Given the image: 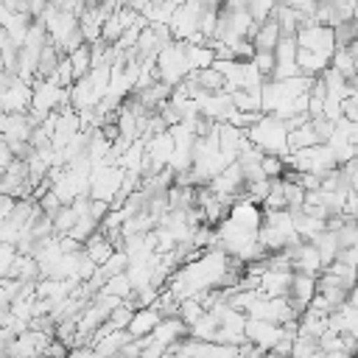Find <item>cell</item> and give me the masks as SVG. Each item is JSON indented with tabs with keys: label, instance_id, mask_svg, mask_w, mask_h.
<instances>
[{
	"label": "cell",
	"instance_id": "4316f807",
	"mask_svg": "<svg viewBox=\"0 0 358 358\" xmlns=\"http://www.w3.org/2000/svg\"><path fill=\"white\" fill-rule=\"evenodd\" d=\"M347 302H350V305H355V308H358V282H355V285H352V288H350V294H347Z\"/></svg>",
	"mask_w": 358,
	"mask_h": 358
},
{
	"label": "cell",
	"instance_id": "ac0fdd59",
	"mask_svg": "<svg viewBox=\"0 0 358 358\" xmlns=\"http://www.w3.org/2000/svg\"><path fill=\"white\" fill-rule=\"evenodd\" d=\"M101 274L109 280V277H115V274H123L126 268H129V255H126V249H115L112 255H109V260H103L101 266Z\"/></svg>",
	"mask_w": 358,
	"mask_h": 358
},
{
	"label": "cell",
	"instance_id": "5b68a950",
	"mask_svg": "<svg viewBox=\"0 0 358 358\" xmlns=\"http://www.w3.org/2000/svg\"><path fill=\"white\" fill-rule=\"evenodd\" d=\"M280 336H282V324L268 322V319H252V316H246V341L257 344L260 350L271 352V347L280 341Z\"/></svg>",
	"mask_w": 358,
	"mask_h": 358
},
{
	"label": "cell",
	"instance_id": "e0dca14e",
	"mask_svg": "<svg viewBox=\"0 0 358 358\" xmlns=\"http://www.w3.org/2000/svg\"><path fill=\"white\" fill-rule=\"evenodd\" d=\"M330 67H336V70H338L344 78H350V81L358 78V67H355V59H352L350 48H336L333 56H330Z\"/></svg>",
	"mask_w": 358,
	"mask_h": 358
},
{
	"label": "cell",
	"instance_id": "52a82bcc",
	"mask_svg": "<svg viewBox=\"0 0 358 358\" xmlns=\"http://www.w3.org/2000/svg\"><path fill=\"white\" fill-rule=\"evenodd\" d=\"M291 280H294V268H268L260 277V294L263 296H288L291 291Z\"/></svg>",
	"mask_w": 358,
	"mask_h": 358
},
{
	"label": "cell",
	"instance_id": "d6986e66",
	"mask_svg": "<svg viewBox=\"0 0 358 358\" xmlns=\"http://www.w3.org/2000/svg\"><path fill=\"white\" fill-rule=\"evenodd\" d=\"M204 313H207V308H204L196 296H187V299H182V302H179V319H182L187 327H193Z\"/></svg>",
	"mask_w": 358,
	"mask_h": 358
},
{
	"label": "cell",
	"instance_id": "9c48e42d",
	"mask_svg": "<svg viewBox=\"0 0 358 358\" xmlns=\"http://www.w3.org/2000/svg\"><path fill=\"white\" fill-rule=\"evenodd\" d=\"M282 39V31H280V22L274 17H268L266 22H260L252 34V45H255V53H274L277 42Z\"/></svg>",
	"mask_w": 358,
	"mask_h": 358
},
{
	"label": "cell",
	"instance_id": "603a6c76",
	"mask_svg": "<svg viewBox=\"0 0 358 358\" xmlns=\"http://www.w3.org/2000/svg\"><path fill=\"white\" fill-rule=\"evenodd\" d=\"M134 310H137V308H131V305L123 299V302L109 313V319H106V322H109V327H112V330H126V327H129V322H131V316H134Z\"/></svg>",
	"mask_w": 358,
	"mask_h": 358
},
{
	"label": "cell",
	"instance_id": "d4e9b609",
	"mask_svg": "<svg viewBox=\"0 0 358 358\" xmlns=\"http://www.w3.org/2000/svg\"><path fill=\"white\" fill-rule=\"evenodd\" d=\"M336 260H341V263H347V266L358 268V246H344V249L338 252V257H336Z\"/></svg>",
	"mask_w": 358,
	"mask_h": 358
},
{
	"label": "cell",
	"instance_id": "83f0119b",
	"mask_svg": "<svg viewBox=\"0 0 358 358\" xmlns=\"http://www.w3.org/2000/svg\"><path fill=\"white\" fill-rule=\"evenodd\" d=\"M162 358H190V355H185V352H171V350H168Z\"/></svg>",
	"mask_w": 358,
	"mask_h": 358
},
{
	"label": "cell",
	"instance_id": "8fae6325",
	"mask_svg": "<svg viewBox=\"0 0 358 358\" xmlns=\"http://www.w3.org/2000/svg\"><path fill=\"white\" fill-rule=\"evenodd\" d=\"M296 67H299L302 76L319 78V76L330 67V53H319V50H305V48H299V53H296Z\"/></svg>",
	"mask_w": 358,
	"mask_h": 358
},
{
	"label": "cell",
	"instance_id": "ffe728a7",
	"mask_svg": "<svg viewBox=\"0 0 358 358\" xmlns=\"http://www.w3.org/2000/svg\"><path fill=\"white\" fill-rule=\"evenodd\" d=\"M76 221H78V213L73 210V204H62L59 213L53 215V229H56V235H59V238L67 235V232L76 227Z\"/></svg>",
	"mask_w": 358,
	"mask_h": 358
},
{
	"label": "cell",
	"instance_id": "6da1fadb",
	"mask_svg": "<svg viewBox=\"0 0 358 358\" xmlns=\"http://www.w3.org/2000/svg\"><path fill=\"white\" fill-rule=\"evenodd\" d=\"M246 137L252 145H257L263 154H277V157H288L291 145H288V126L282 117L277 115H263L255 126L246 129Z\"/></svg>",
	"mask_w": 358,
	"mask_h": 358
},
{
	"label": "cell",
	"instance_id": "44dd1931",
	"mask_svg": "<svg viewBox=\"0 0 358 358\" xmlns=\"http://www.w3.org/2000/svg\"><path fill=\"white\" fill-rule=\"evenodd\" d=\"M101 291H106V294H115V296H120V299H129V296H131V291H134V285H131L129 274L123 271V274H115V277H109V280L103 282V288H101Z\"/></svg>",
	"mask_w": 358,
	"mask_h": 358
},
{
	"label": "cell",
	"instance_id": "3957f363",
	"mask_svg": "<svg viewBox=\"0 0 358 358\" xmlns=\"http://www.w3.org/2000/svg\"><path fill=\"white\" fill-rule=\"evenodd\" d=\"M296 42H299V48H305V50H319V53H330V56H333V50H336L333 28H330V25H322L316 17H308L305 25H299Z\"/></svg>",
	"mask_w": 358,
	"mask_h": 358
},
{
	"label": "cell",
	"instance_id": "277c9868",
	"mask_svg": "<svg viewBox=\"0 0 358 358\" xmlns=\"http://www.w3.org/2000/svg\"><path fill=\"white\" fill-rule=\"evenodd\" d=\"M288 257H291V268L294 271H302V274H310V277H319L324 263H322V255L319 249L313 246V241H299V243H291L285 246Z\"/></svg>",
	"mask_w": 358,
	"mask_h": 358
},
{
	"label": "cell",
	"instance_id": "4fadbf2b",
	"mask_svg": "<svg viewBox=\"0 0 358 358\" xmlns=\"http://www.w3.org/2000/svg\"><path fill=\"white\" fill-rule=\"evenodd\" d=\"M134 336L129 333V330H109L103 338H98L95 344H92V350L98 352V358H115L120 350H123V344H129Z\"/></svg>",
	"mask_w": 358,
	"mask_h": 358
},
{
	"label": "cell",
	"instance_id": "cb8c5ba5",
	"mask_svg": "<svg viewBox=\"0 0 358 358\" xmlns=\"http://www.w3.org/2000/svg\"><path fill=\"white\" fill-rule=\"evenodd\" d=\"M252 64H255V67H257V73L268 81V78H274L277 56H274V53H255V56H252Z\"/></svg>",
	"mask_w": 358,
	"mask_h": 358
},
{
	"label": "cell",
	"instance_id": "484cf974",
	"mask_svg": "<svg viewBox=\"0 0 358 358\" xmlns=\"http://www.w3.org/2000/svg\"><path fill=\"white\" fill-rule=\"evenodd\" d=\"M67 358H98V352L90 344H78V347H70Z\"/></svg>",
	"mask_w": 358,
	"mask_h": 358
},
{
	"label": "cell",
	"instance_id": "8992f818",
	"mask_svg": "<svg viewBox=\"0 0 358 358\" xmlns=\"http://www.w3.org/2000/svg\"><path fill=\"white\" fill-rule=\"evenodd\" d=\"M31 109V84L17 76V81L0 92V115H22Z\"/></svg>",
	"mask_w": 358,
	"mask_h": 358
},
{
	"label": "cell",
	"instance_id": "7402d4cb",
	"mask_svg": "<svg viewBox=\"0 0 358 358\" xmlns=\"http://www.w3.org/2000/svg\"><path fill=\"white\" fill-rule=\"evenodd\" d=\"M274 8H277V0H246V11L252 14V20L257 25L266 22L268 17H274Z\"/></svg>",
	"mask_w": 358,
	"mask_h": 358
},
{
	"label": "cell",
	"instance_id": "2e32d148",
	"mask_svg": "<svg viewBox=\"0 0 358 358\" xmlns=\"http://www.w3.org/2000/svg\"><path fill=\"white\" fill-rule=\"evenodd\" d=\"M313 246L319 249V255H322V263H324V266H330V263L338 257V252H341L338 238H336V232H333V229L319 232V235L313 238Z\"/></svg>",
	"mask_w": 358,
	"mask_h": 358
},
{
	"label": "cell",
	"instance_id": "9a60e30c",
	"mask_svg": "<svg viewBox=\"0 0 358 358\" xmlns=\"http://www.w3.org/2000/svg\"><path fill=\"white\" fill-rule=\"evenodd\" d=\"M316 143H322V140H319V134H316L310 117H308L305 123L288 129V145H291V151H296V148H308V145H316Z\"/></svg>",
	"mask_w": 358,
	"mask_h": 358
},
{
	"label": "cell",
	"instance_id": "f1b7e54d",
	"mask_svg": "<svg viewBox=\"0 0 358 358\" xmlns=\"http://www.w3.org/2000/svg\"><path fill=\"white\" fill-rule=\"evenodd\" d=\"M352 20H358V0H355V8H352Z\"/></svg>",
	"mask_w": 358,
	"mask_h": 358
},
{
	"label": "cell",
	"instance_id": "7a4b0ae2",
	"mask_svg": "<svg viewBox=\"0 0 358 358\" xmlns=\"http://www.w3.org/2000/svg\"><path fill=\"white\" fill-rule=\"evenodd\" d=\"M154 73L159 81L176 87L182 84L193 70H190V62H187V42L182 39H173L171 45H165L159 53H157V62H154Z\"/></svg>",
	"mask_w": 358,
	"mask_h": 358
},
{
	"label": "cell",
	"instance_id": "7c38bea8",
	"mask_svg": "<svg viewBox=\"0 0 358 358\" xmlns=\"http://www.w3.org/2000/svg\"><path fill=\"white\" fill-rule=\"evenodd\" d=\"M115 249H117V246L112 243V238H109L103 229L92 232V235L84 241V255H87V257H92L98 266H101L103 260H109V255H112Z\"/></svg>",
	"mask_w": 358,
	"mask_h": 358
},
{
	"label": "cell",
	"instance_id": "30bf717a",
	"mask_svg": "<svg viewBox=\"0 0 358 358\" xmlns=\"http://www.w3.org/2000/svg\"><path fill=\"white\" fill-rule=\"evenodd\" d=\"M159 322H162V313L157 310V305H151V308H137L126 330H129L134 338H143V336H151Z\"/></svg>",
	"mask_w": 358,
	"mask_h": 358
},
{
	"label": "cell",
	"instance_id": "ba28073f",
	"mask_svg": "<svg viewBox=\"0 0 358 358\" xmlns=\"http://www.w3.org/2000/svg\"><path fill=\"white\" fill-rule=\"evenodd\" d=\"M316 296V277L310 274H302V271H294V280H291V291H288V299L294 302V308L302 313L310 299Z\"/></svg>",
	"mask_w": 358,
	"mask_h": 358
},
{
	"label": "cell",
	"instance_id": "5bb4252c",
	"mask_svg": "<svg viewBox=\"0 0 358 358\" xmlns=\"http://www.w3.org/2000/svg\"><path fill=\"white\" fill-rule=\"evenodd\" d=\"M190 78L196 81V87H199V90H201L204 95L227 90V78H224V73H221L218 67H204V70H193V73H190Z\"/></svg>",
	"mask_w": 358,
	"mask_h": 358
}]
</instances>
